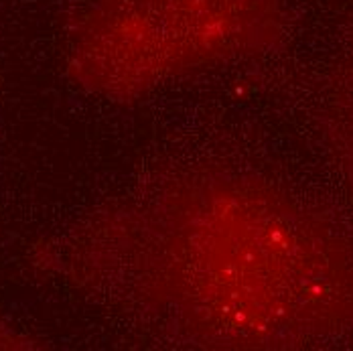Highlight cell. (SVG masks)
Here are the masks:
<instances>
[{
  "mask_svg": "<svg viewBox=\"0 0 353 351\" xmlns=\"http://www.w3.org/2000/svg\"><path fill=\"white\" fill-rule=\"evenodd\" d=\"M35 264L181 348L309 350L353 333V232L256 173L154 181Z\"/></svg>",
  "mask_w": 353,
  "mask_h": 351,
  "instance_id": "cell-1",
  "label": "cell"
},
{
  "mask_svg": "<svg viewBox=\"0 0 353 351\" xmlns=\"http://www.w3.org/2000/svg\"><path fill=\"white\" fill-rule=\"evenodd\" d=\"M286 0H90L68 37V77L112 104L281 45Z\"/></svg>",
  "mask_w": 353,
  "mask_h": 351,
  "instance_id": "cell-2",
  "label": "cell"
},
{
  "mask_svg": "<svg viewBox=\"0 0 353 351\" xmlns=\"http://www.w3.org/2000/svg\"><path fill=\"white\" fill-rule=\"evenodd\" d=\"M319 118L325 144L353 187V43L331 77Z\"/></svg>",
  "mask_w": 353,
  "mask_h": 351,
  "instance_id": "cell-3",
  "label": "cell"
},
{
  "mask_svg": "<svg viewBox=\"0 0 353 351\" xmlns=\"http://www.w3.org/2000/svg\"><path fill=\"white\" fill-rule=\"evenodd\" d=\"M0 348H6V350H17V348H33V343L17 333H10L6 329H0Z\"/></svg>",
  "mask_w": 353,
  "mask_h": 351,
  "instance_id": "cell-4",
  "label": "cell"
}]
</instances>
